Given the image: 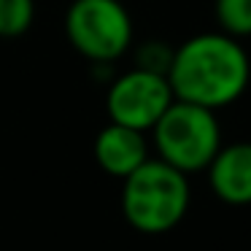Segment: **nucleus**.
Here are the masks:
<instances>
[{
  "instance_id": "nucleus-9",
  "label": "nucleus",
  "mask_w": 251,
  "mask_h": 251,
  "mask_svg": "<svg viewBox=\"0 0 251 251\" xmlns=\"http://www.w3.org/2000/svg\"><path fill=\"white\" fill-rule=\"evenodd\" d=\"M35 19V0H0V38H19Z\"/></svg>"
},
{
  "instance_id": "nucleus-4",
  "label": "nucleus",
  "mask_w": 251,
  "mask_h": 251,
  "mask_svg": "<svg viewBox=\"0 0 251 251\" xmlns=\"http://www.w3.org/2000/svg\"><path fill=\"white\" fill-rule=\"evenodd\" d=\"M65 38L92 65H111L132 46V17L122 0H73Z\"/></svg>"
},
{
  "instance_id": "nucleus-1",
  "label": "nucleus",
  "mask_w": 251,
  "mask_h": 251,
  "mask_svg": "<svg viewBox=\"0 0 251 251\" xmlns=\"http://www.w3.org/2000/svg\"><path fill=\"white\" fill-rule=\"evenodd\" d=\"M251 81V60L240 41L224 33H200L173 51L168 84L173 98L208 111L238 103Z\"/></svg>"
},
{
  "instance_id": "nucleus-8",
  "label": "nucleus",
  "mask_w": 251,
  "mask_h": 251,
  "mask_svg": "<svg viewBox=\"0 0 251 251\" xmlns=\"http://www.w3.org/2000/svg\"><path fill=\"white\" fill-rule=\"evenodd\" d=\"M219 33L240 41L251 35V0H213Z\"/></svg>"
},
{
  "instance_id": "nucleus-7",
  "label": "nucleus",
  "mask_w": 251,
  "mask_h": 251,
  "mask_svg": "<svg viewBox=\"0 0 251 251\" xmlns=\"http://www.w3.org/2000/svg\"><path fill=\"white\" fill-rule=\"evenodd\" d=\"M146 159H149L146 132L108 122L95 138V162L100 165V170H105L114 178L125 181Z\"/></svg>"
},
{
  "instance_id": "nucleus-2",
  "label": "nucleus",
  "mask_w": 251,
  "mask_h": 251,
  "mask_svg": "<svg viewBox=\"0 0 251 251\" xmlns=\"http://www.w3.org/2000/svg\"><path fill=\"white\" fill-rule=\"evenodd\" d=\"M192 189L184 173L149 157L122 184V213L135 232L165 235L184 222Z\"/></svg>"
},
{
  "instance_id": "nucleus-5",
  "label": "nucleus",
  "mask_w": 251,
  "mask_h": 251,
  "mask_svg": "<svg viewBox=\"0 0 251 251\" xmlns=\"http://www.w3.org/2000/svg\"><path fill=\"white\" fill-rule=\"evenodd\" d=\"M173 100L176 98L168 84V76L132 68L108 84L105 111L114 125L130 127L138 132H151V127L162 119V114L170 108Z\"/></svg>"
},
{
  "instance_id": "nucleus-3",
  "label": "nucleus",
  "mask_w": 251,
  "mask_h": 251,
  "mask_svg": "<svg viewBox=\"0 0 251 251\" xmlns=\"http://www.w3.org/2000/svg\"><path fill=\"white\" fill-rule=\"evenodd\" d=\"M151 141L157 159L168 162L184 176L208 170L219 149L224 146L216 111L181 100H173L162 119L151 127Z\"/></svg>"
},
{
  "instance_id": "nucleus-10",
  "label": "nucleus",
  "mask_w": 251,
  "mask_h": 251,
  "mask_svg": "<svg viewBox=\"0 0 251 251\" xmlns=\"http://www.w3.org/2000/svg\"><path fill=\"white\" fill-rule=\"evenodd\" d=\"M173 46H168L165 41H143L135 51V68L149 73H159L168 76L170 62H173Z\"/></svg>"
},
{
  "instance_id": "nucleus-6",
  "label": "nucleus",
  "mask_w": 251,
  "mask_h": 251,
  "mask_svg": "<svg viewBox=\"0 0 251 251\" xmlns=\"http://www.w3.org/2000/svg\"><path fill=\"white\" fill-rule=\"evenodd\" d=\"M208 186L227 205H251V141H235L219 149L208 165Z\"/></svg>"
}]
</instances>
